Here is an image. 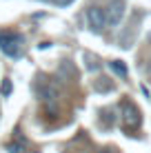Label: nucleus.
<instances>
[{
  "label": "nucleus",
  "mask_w": 151,
  "mask_h": 153,
  "mask_svg": "<svg viewBox=\"0 0 151 153\" xmlns=\"http://www.w3.org/2000/svg\"><path fill=\"white\" fill-rule=\"evenodd\" d=\"M85 18H87V25H89V29L93 31V33H102L107 27H109V22H107V11L102 7H89L87 9V13H85Z\"/></svg>",
  "instance_id": "nucleus-2"
},
{
  "label": "nucleus",
  "mask_w": 151,
  "mask_h": 153,
  "mask_svg": "<svg viewBox=\"0 0 151 153\" xmlns=\"http://www.w3.org/2000/svg\"><path fill=\"white\" fill-rule=\"evenodd\" d=\"M0 93H2V96H9V93H11V82H9V80L2 82V87H0Z\"/></svg>",
  "instance_id": "nucleus-8"
},
{
  "label": "nucleus",
  "mask_w": 151,
  "mask_h": 153,
  "mask_svg": "<svg viewBox=\"0 0 151 153\" xmlns=\"http://www.w3.org/2000/svg\"><path fill=\"white\" fill-rule=\"evenodd\" d=\"M25 38L20 33H0V51L9 58H18L22 51Z\"/></svg>",
  "instance_id": "nucleus-1"
},
{
  "label": "nucleus",
  "mask_w": 151,
  "mask_h": 153,
  "mask_svg": "<svg viewBox=\"0 0 151 153\" xmlns=\"http://www.w3.org/2000/svg\"><path fill=\"white\" fill-rule=\"evenodd\" d=\"M54 2L58 4V7H67V4H71L74 0H54Z\"/></svg>",
  "instance_id": "nucleus-9"
},
{
  "label": "nucleus",
  "mask_w": 151,
  "mask_h": 153,
  "mask_svg": "<svg viewBox=\"0 0 151 153\" xmlns=\"http://www.w3.org/2000/svg\"><path fill=\"white\" fill-rule=\"evenodd\" d=\"M124 0H111L109 2V7L105 9L107 11V22L109 27H116V25H120V20L124 18Z\"/></svg>",
  "instance_id": "nucleus-5"
},
{
  "label": "nucleus",
  "mask_w": 151,
  "mask_h": 153,
  "mask_svg": "<svg viewBox=\"0 0 151 153\" xmlns=\"http://www.w3.org/2000/svg\"><path fill=\"white\" fill-rule=\"evenodd\" d=\"M109 67H111V69H113V73H118L120 78H127V76H129L127 65H124V62H120V60H113V62H109Z\"/></svg>",
  "instance_id": "nucleus-6"
},
{
  "label": "nucleus",
  "mask_w": 151,
  "mask_h": 153,
  "mask_svg": "<svg viewBox=\"0 0 151 153\" xmlns=\"http://www.w3.org/2000/svg\"><path fill=\"white\" fill-rule=\"evenodd\" d=\"M105 153H111V151H105Z\"/></svg>",
  "instance_id": "nucleus-10"
},
{
  "label": "nucleus",
  "mask_w": 151,
  "mask_h": 153,
  "mask_svg": "<svg viewBox=\"0 0 151 153\" xmlns=\"http://www.w3.org/2000/svg\"><path fill=\"white\" fill-rule=\"evenodd\" d=\"M58 96L60 93L56 89V84H51V82L38 84V98L47 104V111H51V115L58 113Z\"/></svg>",
  "instance_id": "nucleus-3"
},
{
  "label": "nucleus",
  "mask_w": 151,
  "mask_h": 153,
  "mask_svg": "<svg viewBox=\"0 0 151 153\" xmlns=\"http://www.w3.org/2000/svg\"><path fill=\"white\" fill-rule=\"evenodd\" d=\"M7 149L9 153H27V144H25V140H18V142H11Z\"/></svg>",
  "instance_id": "nucleus-7"
},
{
  "label": "nucleus",
  "mask_w": 151,
  "mask_h": 153,
  "mask_svg": "<svg viewBox=\"0 0 151 153\" xmlns=\"http://www.w3.org/2000/svg\"><path fill=\"white\" fill-rule=\"evenodd\" d=\"M140 111H138V107L136 104H131L129 100H124L122 102V107H120V122L124 129H136V126L140 124Z\"/></svg>",
  "instance_id": "nucleus-4"
}]
</instances>
